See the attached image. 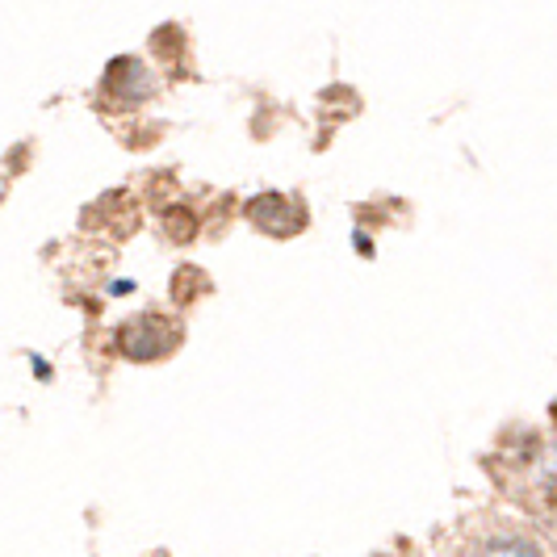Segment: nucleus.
I'll return each mask as SVG.
<instances>
[{
	"mask_svg": "<svg viewBox=\"0 0 557 557\" xmlns=\"http://www.w3.org/2000/svg\"><path fill=\"white\" fill-rule=\"evenodd\" d=\"M482 557H541L536 554V545L529 541H495V545H486Z\"/></svg>",
	"mask_w": 557,
	"mask_h": 557,
	"instance_id": "nucleus-1",
	"label": "nucleus"
}]
</instances>
